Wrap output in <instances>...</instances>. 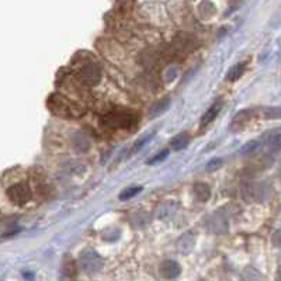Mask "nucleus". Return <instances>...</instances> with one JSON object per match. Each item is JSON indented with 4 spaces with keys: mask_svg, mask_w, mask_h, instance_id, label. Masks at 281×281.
I'll return each instance as SVG.
<instances>
[{
    "mask_svg": "<svg viewBox=\"0 0 281 281\" xmlns=\"http://www.w3.org/2000/svg\"><path fill=\"white\" fill-rule=\"evenodd\" d=\"M46 106H48L49 111L54 113L58 117H79V116H83V113H84V109L80 107L79 104L73 103V101L68 100L62 94H58V93H54L48 97Z\"/></svg>",
    "mask_w": 281,
    "mask_h": 281,
    "instance_id": "1",
    "label": "nucleus"
},
{
    "mask_svg": "<svg viewBox=\"0 0 281 281\" xmlns=\"http://www.w3.org/2000/svg\"><path fill=\"white\" fill-rule=\"evenodd\" d=\"M101 121L109 127L131 128L136 122V117L129 111H114L104 116Z\"/></svg>",
    "mask_w": 281,
    "mask_h": 281,
    "instance_id": "2",
    "label": "nucleus"
},
{
    "mask_svg": "<svg viewBox=\"0 0 281 281\" xmlns=\"http://www.w3.org/2000/svg\"><path fill=\"white\" fill-rule=\"evenodd\" d=\"M79 264H80V269L83 272L87 274L99 273L103 267V257L96 250L90 249V250L83 252L79 259Z\"/></svg>",
    "mask_w": 281,
    "mask_h": 281,
    "instance_id": "3",
    "label": "nucleus"
},
{
    "mask_svg": "<svg viewBox=\"0 0 281 281\" xmlns=\"http://www.w3.org/2000/svg\"><path fill=\"white\" fill-rule=\"evenodd\" d=\"M7 197L16 205H23L31 200V190L26 183H17L7 189Z\"/></svg>",
    "mask_w": 281,
    "mask_h": 281,
    "instance_id": "4",
    "label": "nucleus"
},
{
    "mask_svg": "<svg viewBox=\"0 0 281 281\" xmlns=\"http://www.w3.org/2000/svg\"><path fill=\"white\" fill-rule=\"evenodd\" d=\"M80 79L87 86H96L101 80V71L97 65L87 64L80 69Z\"/></svg>",
    "mask_w": 281,
    "mask_h": 281,
    "instance_id": "5",
    "label": "nucleus"
},
{
    "mask_svg": "<svg viewBox=\"0 0 281 281\" xmlns=\"http://www.w3.org/2000/svg\"><path fill=\"white\" fill-rule=\"evenodd\" d=\"M262 194L263 190L259 184L254 183H246L242 187V197L247 201V202H256L262 200Z\"/></svg>",
    "mask_w": 281,
    "mask_h": 281,
    "instance_id": "6",
    "label": "nucleus"
},
{
    "mask_svg": "<svg viewBox=\"0 0 281 281\" xmlns=\"http://www.w3.org/2000/svg\"><path fill=\"white\" fill-rule=\"evenodd\" d=\"M159 270H161V274L163 276L164 279H176L182 273V267L174 260H164V262L161 263Z\"/></svg>",
    "mask_w": 281,
    "mask_h": 281,
    "instance_id": "7",
    "label": "nucleus"
},
{
    "mask_svg": "<svg viewBox=\"0 0 281 281\" xmlns=\"http://www.w3.org/2000/svg\"><path fill=\"white\" fill-rule=\"evenodd\" d=\"M252 117V111L249 110H243V111H239L236 114L232 122H231V129L232 131H241L246 127V124L249 122V120Z\"/></svg>",
    "mask_w": 281,
    "mask_h": 281,
    "instance_id": "8",
    "label": "nucleus"
},
{
    "mask_svg": "<svg viewBox=\"0 0 281 281\" xmlns=\"http://www.w3.org/2000/svg\"><path fill=\"white\" fill-rule=\"evenodd\" d=\"M170 103H172L170 97H163V99H161L159 101H156L154 106L151 107V111H149L151 118L158 117V116H162L163 113H166L167 109L170 107Z\"/></svg>",
    "mask_w": 281,
    "mask_h": 281,
    "instance_id": "9",
    "label": "nucleus"
},
{
    "mask_svg": "<svg viewBox=\"0 0 281 281\" xmlns=\"http://www.w3.org/2000/svg\"><path fill=\"white\" fill-rule=\"evenodd\" d=\"M221 109H222V103H221V101H218L215 104H212V106L205 111V114L202 116V118H201V125H202V127L208 125L212 120H215V117L218 116V113L221 111Z\"/></svg>",
    "mask_w": 281,
    "mask_h": 281,
    "instance_id": "10",
    "label": "nucleus"
},
{
    "mask_svg": "<svg viewBox=\"0 0 281 281\" xmlns=\"http://www.w3.org/2000/svg\"><path fill=\"white\" fill-rule=\"evenodd\" d=\"M189 144H190V135L187 132H182V134H179V135L173 138L170 146H172L173 151H182L184 148H187Z\"/></svg>",
    "mask_w": 281,
    "mask_h": 281,
    "instance_id": "11",
    "label": "nucleus"
},
{
    "mask_svg": "<svg viewBox=\"0 0 281 281\" xmlns=\"http://www.w3.org/2000/svg\"><path fill=\"white\" fill-rule=\"evenodd\" d=\"M193 191H194V196L199 201H208L209 197H211V190L205 183H196L193 187Z\"/></svg>",
    "mask_w": 281,
    "mask_h": 281,
    "instance_id": "12",
    "label": "nucleus"
},
{
    "mask_svg": "<svg viewBox=\"0 0 281 281\" xmlns=\"http://www.w3.org/2000/svg\"><path fill=\"white\" fill-rule=\"evenodd\" d=\"M194 242H196V238H194L193 232L184 234L179 241V250L183 253H189L190 249H193V246H194Z\"/></svg>",
    "mask_w": 281,
    "mask_h": 281,
    "instance_id": "13",
    "label": "nucleus"
},
{
    "mask_svg": "<svg viewBox=\"0 0 281 281\" xmlns=\"http://www.w3.org/2000/svg\"><path fill=\"white\" fill-rule=\"evenodd\" d=\"M245 68L246 64H238L235 65V66H232L227 75L228 80H229V82H235L239 78H242V75L245 73Z\"/></svg>",
    "mask_w": 281,
    "mask_h": 281,
    "instance_id": "14",
    "label": "nucleus"
},
{
    "mask_svg": "<svg viewBox=\"0 0 281 281\" xmlns=\"http://www.w3.org/2000/svg\"><path fill=\"white\" fill-rule=\"evenodd\" d=\"M62 272L64 274H66L68 277H75L76 273H78V267H76V263L73 262V259L69 256V257H65L64 264H62Z\"/></svg>",
    "mask_w": 281,
    "mask_h": 281,
    "instance_id": "15",
    "label": "nucleus"
},
{
    "mask_svg": "<svg viewBox=\"0 0 281 281\" xmlns=\"http://www.w3.org/2000/svg\"><path fill=\"white\" fill-rule=\"evenodd\" d=\"M141 190H142V187H131V189H127V190H124L120 194V200H121V201H127V200L135 197L136 194Z\"/></svg>",
    "mask_w": 281,
    "mask_h": 281,
    "instance_id": "16",
    "label": "nucleus"
},
{
    "mask_svg": "<svg viewBox=\"0 0 281 281\" xmlns=\"http://www.w3.org/2000/svg\"><path fill=\"white\" fill-rule=\"evenodd\" d=\"M260 146L259 144V141H250V142H247L245 145L242 146V149H241V154L242 155H247V154H252L254 151H257V148Z\"/></svg>",
    "mask_w": 281,
    "mask_h": 281,
    "instance_id": "17",
    "label": "nucleus"
},
{
    "mask_svg": "<svg viewBox=\"0 0 281 281\" xmlns=\"http://www.w3.org/2000/svg\"><path fill=\"white\" fill-rule=\"evenodd\" d=\"M221 166H222V159L215 158V159H211V161H209L207 166H205V169H207V172H215Z\"/></svg>",
    "mask_w": 281,
    "mask_h": 281,
    "instance_id": "18",
    "label": "nucleus"
},
{
    "mask_svg": "<svg viewBox=\"0 0 281 281\" xmlns=\"http://www.w3.org/2000/svg\"><path fill=\"white\" fill-rule=\"evenodd\" d=\"M169 149H164V151H162V152H159L158 155H155L154 158L148 162V164H156L159 163V162H162V161H164L166 158H167V155H169Z\"/></svg>",
    "mask_w": 281,
    "mask_h": 281,
    "instance_id": "19",
    "label": "nucleus"
},
{
    "mask_svg": "<svg viewBox=\"0 0 281 281\" xmlns=\"http://www.w3.org/2000/svg\"><path fill=\"white\" fill-rule=\"evenodd\" d=\"M269 146L279 151V148H280V132L279 131H276V134L269 138Z\"/></svg>",
    "mask_w": 281,
    "mask_h": 281,
    "instance_id": "20",
    "label": "nucleus"
},
{
    "mask_svg": "<svg viewBox=\"0 0 281 281\" xmlns=\"http://www.w3.org/2000/svg\"><path fill=\"white\" fill-rule=\"evenodd\" d=\"M151 139V135H145L141 141H138V142H135V145H134V148H132V154L134 152H138L139 149H141V146H144V144H145L146 141H149Z\"/></svg>",
    "mask_w": 281,
    "mask_h": 281,
    "instance_id": "21",
    "label": "nucleus"
},
{
    "mask_svg": "<svg viewBox=\"0 0 281 281\" xmlns=\"http://www.w3.org/2000/svg\"><path fill=\"white\" fill-rule=\"evenodd\" d=\"M24 277H26V279H33L34 274H33V273H24Z\"/></svg>",
    "mask_w": 281,
    "mask_h": 281,
    "instance_id": "22",
    "label": "nucleus"
}]
</instances>
